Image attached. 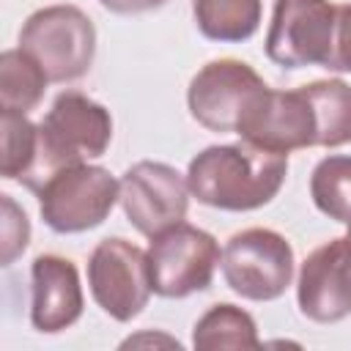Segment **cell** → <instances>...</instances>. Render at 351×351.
Wrapping results in <instances>:
<instances>
[{
	"label": "cell",
	"instance_id": "1",
	"mask_svg": "<svg viewBox=\"0 0 351 351\" xmlns=\"http://www.w3.org/2000/svg\"><path fill=\"white\" fill-rule=\"evenodd\" d=\"M288 176V156L250 143L208 145L186 170L189 195L219 211H252L277 197Z\"/></svg>",
	"mask_w": 351,
	"mask_h": 351
},
{
	"label": "cell",
	"instance_id": "2",
	"mask_svg": "<svg viewBox=\"0 0 351 351\" xmlns=\"http://www.w3.org/2000/svg\"><path fill=\"white\" fill-rule=\"evenodd\" d=\"M112 140V118L107 107L80 90L60 93L38 123L36 159L19 178L30 192H38L55 173L104 156Z\"/></svg>",
	"mask_w": 351,
	"mask_h": 351
},
{
	"label": "cell",
	"instance_id": "3",
	"mask_svg": "<svg viewBox=\"0 0 351 351\" xmlns=\"http://www.w3.org/2000/svg\"><path fill=\"white\" fill-rule=\"evenodd\" d=\"M19 49L44 69L49 82H71L88 74L93 63L96 27L77 5H47L25 19Z\"/></svg>",
	"mask_w": 351,
	"mask_h": 351
},
{
	"label": "cell",
	"instance_id": "4",
	"mask_svg": "<svg viewBox=\"0 0 351 351\" xmlns=\"http://www.w3.org/2000/svg\"><path fill=\"white\" fill-rule=\"evenodd\" d=\"M38 211L55 233H85L99 228L121 200V181L99 165H74L55 173L38 192Z\"/></svg>",
	"mask_w": 351,
	"mask_h": 351
},
{
	"label": "cell",
	"instance_id": "5",
	"mask_svg": "<svg viewBox=\"0 0 351 351\" xmlns=\"http://www.w3.org/2000/svg\"><path fill=\"white\" fill-rule=\"evenodd\" d=\"M222 277L241 299H280L293 280L291 241L269 228H247L233 233L222 250Z\"/></svg>",
	"mask_w": 351,
	"mask_h": 351
},
{
	"label": "cell",
	"instance_id": "6",
	"mask_svg": "<svg viewBox=\"0 0 351 351\" xmlns=\"http://www.w3.org/2000/svg\"><path fill=\"white\" fill-rule=\"evenodd\" d=\"M219 263L222 252L217 239L189 222L156 233L148 247L151 288L165 299H184L206 291Z\"/></svg>",
	"mask_w": 351,
	"mask_h": 351
},
{
	"label": "cell",
	"instance_id": "7",
	"mask_svg": "<svg viewBox=\"0 0 351 351\" xmlns=\"http://www.w3.org/2000/svg\"><path fill=\"white\" fill-rule=\"evenodd\" d=\"M88 285L93 302L110 318L129 324L145 310L154 293L148 252L121 236L99 241L88 258Z\"/></svg>",
	"mask_w": 351,
	"mask_h": 351
},
{
	"label": "cell",
	"instance_id": "8",
	"mask_svg": "<svg viewBox=\"0 0 351 351\" xmlns=\"http://www.w3.org/2000/svg\"><path fill=\"white\" fill-rule=\"evenodd\" d=\"M337 5L329 0H274L266 58L282 69L324 66L332 55Z\"/></svg>",
	"mask_w": 351,
	"mask_h": 351
},
{
	"label": "cell",
	"instance_id": "9",
	"mask_svg": "<svg viewBox=\"0 0 351 351\" xmlns=\"http://www.w3.org/2000/svg\"><path fill=\"white\" fill-rule=\"evenodd\" d=\"M236 134L255 148L285 156L291 151L318 145L315 112L304 88L274 90L266 85L244 110Z\"/></svg>",
	"mask_w": 351,
	"mask_h": 351
},
{
	"label": "cell",
	"instance_id": "10",
	"mask_svg": "<svg viewBox=\"0 0 351 351\" xmlns=\"http://www.w3.org/2000/svg\"><path fill=\"white\" fill-rule=\"evenodd\" d=\"M121 206L129 225L154 239L156 233L184 222L189 208L186 176L165 162H137L121 176Z\"/></svg>",
	"mask_w": 351,
	"mask_h": 351
},
{
	"label": "cell",
	"instance_id": "11",
	"mask_svg": "<svg viewBox=\"0 0 351 351\" xmlns=\"http://www.w3.org/2000/svg\"><path fill=\"white\" fill-rule=\"evenodd\" d=\"M266 88L263 77L244 60L219 58L206 63L189 82V115L211 132H236L244 110Z\"/></svg>",
	"mask_w": 351,
	"mask_h": 351
},
{
	"label": "cell",
	"instance_id": "12",
	"mask_svg": "<svg viewBox=\"0 0 351 351\" xmlns=\"http://www.w3.org/2000/svg\"><path fill=\"white\" fill-rule=\"evenodd\" d=\"M296 302L302 315L315 324H337L351 315V261L343 239H332L304 258Z\"/></svg>",
	"mask_w": 351,
	"mask_h": 351
},
{
	"label": "cell",
	"instance_id": "13",
	"mask_svg": "<svg viewBox=\"0 0 351 351\" xmlns=\"http://www.w3.org/2000/svg\"><path fill=\"white\" fill-rule=\"evenodd\" d=\"M85 307L80 271L69 258L38 255L30 266V321L38 332L55 335L80 321Z\"/></svg>",
	"mask_w": 351,
	"mask_h": 351
},
{
	"label": "cell",
	"instance_id": "14",
	"mask_svg": "<svg viewBox=\"0 0 351 351\" xmlns=\"http://www.w3.org/2000/svg\"><path fill=\"white\" fill-rule=\"evenodd\" d=\"M261 0H192L197 30L211 41H247L261 27Z\"/></svg>",
	"mask_w": 351,
	"mask_h": 351
},
{
	"label": "cell",
	"instance_id": "15",
	"mask_svg": "<svg viewBox=\"0 0 351 351\" xmlns=\"http://www.w3.org/2000/svg\"><path fill=\"white\" fill-rule=\"evenodd\" d=\"M318 126L321 148H340L351 143V85L343 80H315L302 85Z\"/></svg>",
	"mask_w": 351,
	"mask_h": 351
},
{
	"label": "cell",
	"instance_id": "16",
	"mask_svg": "<svg viewBox=\"0 0 351 351\" xmlns=\"http://www.w3.org/2000/svg\"><path fill=\"white\" fill-rule=\"evenodd\" d=\"M192 346L203 351H217V348H258V326L252 315L236 304L219 302L208 307L195 329H192Z\"/></svg>",
	"mask_w": 351,
	"mask_h": 351
},
{
	"label": "cell",
	"instance_id": "17",
	"mask_svg": "<svg viewBox=\"0 0 351 351\" xmlns=\"http://www.w3.org/2000/svg\"><path fill=\"white\" fill-rule=\"evenodd\" d=\"M49 77L25 49H5L0 55V104L3 110L30 112L47 90Z\"/></svg>",
	"mask_w": 351,
	"mask_h": 351
},
{
	"label": "cell",
	"instance_id": "18",
	"mask_svg": "<svg viewBox=\"0 0 351 351\" xmlns=\"http://www.w3.org/2000/svg\"><path fill=\"white\" fill-rule=\"evenodd\" d=\"M310 197L324 217L348 225L351 222V156L346 154L324 156L313 167Z\"/></svg>",
	"mask_w": 351,
	"mask_h": 351
},
{
	"label": "cell",
	"instance_id": "19",
	"mask_svg": "<svg viewBox=\"0 0 351 351\" xmlns=\"http://www.w3.org/2000/svg\"><path fill=\"white\" fill-rule=\"evenodd\" d=\"M0 132H3V162L0 173L8 181H19L33 159H36V143H38V126L25 118V112L3 110L0 112Z\"/></svg>",
	"mask_w": 351,
	"mask_h": 351
},
{
	"label": "cell",
	"instance_id": "20",
	"mask_svg": "<svg viewBox=\"0 0 351 351\" xmlns=\"http://www.w3.org/2000/svg\"><path fill=\"white\" fill-rule=\"evenodd\" d=\"M0 203H3V228H0L3 266H11L30 241V222H27V214L11 200V195H3Z\"/></svg>",
	"mask_w": 351,
	"mask_h": 351
},
{
	"label": "cell",
	"instance_id": "21",
	"mask_svg": "<svg viewBox=\"0 0 351 351\" xmlns=\"http://www.w3.org/2000/svg\"><path fill=\"white\" fill-rule=\"evenodd\" d=\"M326 69L329 71H351V3L337 5L332 55H329Z\"/></svg>",
	"mask_w": 351,
	"mask_h": 351
},
{
	"label": "cell",
	"instance_id": "22",
	"mask_svg": "<svg viewBox=\"0 0 351 351\" xmlns=\"http://www.w3.org/2000/svg\"><path fill=\"white\" fill-rule=\"evenodd\" d=\"M101 8L121 14V16H132V14H145V11H156L162 8L167 0H99Z\"/></svg>",
	"mask_w": 351,
	"mask_h": 351
},
{
	"label": "cell",
	"instance_id": "23",
	"mask_svg": "<svg viewBox=\"0 0 351 351\" xmlns=\"http://www.w3.org/2000/svg\"><path fill=\"white\" fill-rule=\"evenodd\" d=\"M343 244H346V255H348V261H351V222H348V233L343 236Z\"/></svg>",
	"mask_w": 351,
	"mask_h": 351
}]
</instances>
